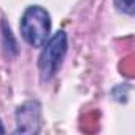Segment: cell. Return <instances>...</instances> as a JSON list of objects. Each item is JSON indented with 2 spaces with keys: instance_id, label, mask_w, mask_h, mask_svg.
Wrapping results in <instances>:
<instances>
[{
  "instance_id": "obj_3",
  "label": "cell",
  "mask_w": 135,
  "mask_h": 135,
  "mask_svg": "<svg viewBox=\"0 0 135 135\" xmlns=\"http://www.w3.org/2000/svg\"><path fill=\"white\" fill-rule=\"evenodd\" d=\"M41 129V107L37 100H30L16 110L15 133H38Z\"/></svg>"
},
{
  "instance_id": "obj_6",
  "label": "cell",
  "mask_w": 135,
  "mask_h": 135,
  "mask_svg": "<svg viewBox=\"0 0 135 135\" xmlns=\"http://www.w3.org/2000/svg\"><path fill=\"white\" fill-rule=\"evenodd\" d=\"M122 86L124 84H119V86H116V88H113V91H111V95H113V99L116 100V102H126L127 100V94H129V86H126L124 88V91H122Z\"/></svg>"
},
{
  "instance_id": "obj_7",
  "label": "cell",
  "mask_w": 135,
  "mask_h": 135,
  "mask_svg": "<svg viewBox=\"0 0 135 135\" xmlns=\"http://www.w3.org/2000/svg\"><path fill=\"white\" fill-rule=\"evenodd\" d=\"M0 133H5V129H3V126H2V122H0Z\"/></svg>"
},
{
  "instance_id": "obj_2",
  "label": "cell",
  "mask_w": 135,
  "mask_h": 135,
  "mask_svg": "<svg viewBox=\"0 0 135 135\" xmlns=\"http://www.w3.org/2000/svg\"><path fill=\"white\" fill-rule=\"evenodd\" d=\"M41 54L38 57V72L43 83L51 81L59 72L60 65L69 51V37L64 30L56 32L41 46Z\"/></svg>"
},
{
  "instance_id": "obj_4",
  "label": "cell",
  "mask_w": 135,
  "mask_h": 135,
  "mask_svg": "<svg viewBox=\"0 0 135 135\" xmlns=\"http://www.w3.org/2000/svg\"><path fill=\"white\" fill-rule=\"evenodd\" d=\"M2 35H3V46H5V51L10 54V49H13V52L18 54V46H16V41H15V38H13L11 29H10V26H7L5 21L2 22Z\"/></svg>"
},
{
  "instance_id": "obj_5",
  "label": "cell",
  "mask_w": 135,
  "mask_h": 135,
  "mask_svg": "<svg viewBox=\"0 0 135 135\" xmlns=\"http://www.w3.org/2000/svg\"><path fill=\"white\" fill-rule=\"evenodd\" d=\"M113 5L119 13L133 16L135 13V0H113Z\"/></svg>"
},
{
  "instance_id": "obj_1",
  "label": "cell",
  "mask_w": 135,
  "mask_h": 135,
  "mask_svg": "<svg viewBox=\"0 0 135 135\" xmlns=\"http://www.w3.org/2000/svg\"><path fill=\"white\" fill-rule=\"evenodd\" d=\"M22 40L32 48H41L51 33V16L40 5H30L24 10L19 22Z\"/></svg>"
}]
</instances>
